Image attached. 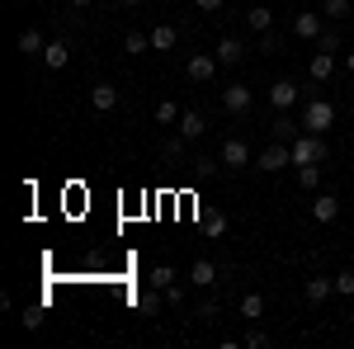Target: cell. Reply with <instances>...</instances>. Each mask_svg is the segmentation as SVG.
Returning a JSON list of instances; mask_svg holds the SVG:
<instances>
[{
  "mask_svg": "<svg viewBox=\"0 0 354 349\" xmlns=\"http://www.w3.org/2000/svg\"><path fill=\"white\" fill-rule=\"evenodd\" d=\"M330 123H335V104H330V100H317V95H312V100L302 104V133H322V137H326Z\"/></svg>",
  "mask_w": 354,
  "mask_h": 349,
  "instance_id": "1",
  "label": "cell"
},
{
  "mask_svg": "<svg viewBox=\"0 0 354 349\" xmlns=\"http://www.w3.org/2000/svg\"><path fill=\"white\" fill-rule=\"evenodd\" d=\"M245 24H250V33H270L274 28V10L270 5H250V10H245Z\"/></svg>",
  "mask_w": 354,
  "mask_h": 349,
  "instance_id": "17",
  "label": "cell"
},
{
  "mask_svg": "<svg viewBox=\"0 0 354 349\" xmlns=\"http://www.w3.org/2000/svg\"><path fill=\"white\" fill-rule=\"evenodd\" d=\"M123 53H133V57H142V53H151V33H128V38H123Z\"/></svg>",
  "mask_w": 354,
  "mask_h": 349,
  "instance_id": "24",
  "label": "cell"
},
{
  "mask_svg": "<svg viewBox=\"0 0 354 349\" xmlns=\"http://www.w3.org/2000/svg\"><path fill=\"white\" fill-rule=\"evenodd\" d=\"M317 53H345V38H340L335 28H322V38H317Z\"/></svg>",
  "mask_w": 354,
  "mask_h": 349,
  "instance_id": "25",
  "label": "cell"
},
{
  "mask_svg": "<svg viewBox=\"0 0 354 349\" xmlns=\"http://www.w3.org/2000/svg\"><path fill=\"white\" fill-rule=\"evenodd\" d=\"M250 165V142L245 137H227L222 142V170H245Z\"/></svg>",
  "mask_w": 354,
  "mask_h": 349,
  "instance_id": "5",
  "label": "cell"
},
{
  "mask_svg": "<svg viewBox=\"0 0 354 349\" xmlns=\"http://www.w3.org/2000/svg\"><path fill=\"white\" fill-rule=\"evenodd\" d=\"M71 5H76V10H85V5H95V0H71Z\"/></svg>",
  "mask_w": 354,
  "mask_h": 349,
  "instance_id": "40",
  "label": "cell"
},
{
  "mask_svg": "<svg viewBox=\"0 0 354 349\" xmlns=\"http://www.w3.org/2000/svg\"><path fill=\"white\" fill-rule=\"evenodd\" d=\"M307 76L317 85H326L330 76H335V53H312V62H307Z\"/></svg>",
  "mask_w": 354,
  "mask_h": 349,
  "instance_id": "10",
  "label": "cell"
},
{
  "mask_svg": "<svg viewBox=\"0 0 354 349\" xmlns=\"http://www.w3.org/2000/svg\"><path fill=\"white\" fill-rule=\"evenodd\" d=\"M161 307H165V293H161V288L137 293V312H142V317H161Z\"/></svg>",
  "mask_w": 354,
  "mask_h": 349,
  "instance_id": "18",
  "label": "cell"
},
{
  "mask_svg": "<svg viewBox=\"0 0 354 349\" xmlns=\"http://www.w3.org/2000/svg\"><path fill=\"white\" fill-rule=\"evenodd\" d=\"M165 302H175V307H185V288H180V283H170V288H165Z\"/></svg>",
  "mask_w": 354,
  "mask_h": 349,
  "instance_id": "36",
  "label": "cell"
},
{
  "mask_svg": "<svg viewBox=\"0 0 354 349\" xmlns=\"http://www.w3.org/2000/svg\"><path fill=\"white\" fill-rule=\"evenodd\" d=\"M222 66H241L245 62V43L241 38H218V53H213Z\"/></svg>",
  "mask_w": 354,
  "mask_h": 349,
  "instance_id": "12",
  "label": "cell"
},
{
  "mask_svg": "<svg viewBox=\"0 0 354 349\" xmlns=\"http://www.w3.org/2000/svg\"><path fill=\"white\" fill-rule=\"evenodd\" d=\"M180 113H185V109L175 104V100H161V104H156V123H161V128H175Z\"/></svg>",
  "mask_w": 354,
  "mask_h": 349,
  "instance_id": "22",
  "label": "cell"
},
{
  "mask_svg": "<svg viewBox=\"0 0 354 349\" xmlns=\"http://www.w3.org/2000/svg\"><path fill=\"white\" fill-rule=\"evenodd\" d=\"M298 100H302V90H298L293 81H274V85H270V104H274V109H293Z\"/></svg>",
  "mask_w": 354,
  "mask_h": 349,
  "instance_id": "11",
  "label": "cell"
},
{
  "mask_svg": "<svg viewBox=\"0 0 354 349\" xmlns=\"http://www.w3.org/2000/svg\"><path fill=\"white\" fill-rule=\"evenodd\" d=\"M335 293L354 297V269H340V274H335Z\"/></svg>",
  "mask_w": 354,
  "mask_h": 349,
  "instance_id": "33",
  "label": "cell"
},
{
  "mask_svg": "<svg viewBox=\"0 0 354 349\" xmlns=\"http://www.w3.org/2000/svg\"><path fill=\"white\" fill-rule=\"evenodd\" d=\"M298 185L302 189H317V185H322V165H298Z\"/></svg>",
  "mask_w": 354,
  "mask_h": 349,
  "instance_id": "28",
  "label": "cell"
},
{
  "mask_svg": "<svg viewBox=\"0 0 354 349\" xmlns=\"http://www.w3.org/2000/svg\"><path fill=\"white\" fill-rule=\"evenodd\" d=\"M345 66H350V76H354V48H350V53H345Z\"/></svg>",
  "mask_w": 354,
  "mask_h": 349,
  "instance_id": "39",
  "label": "cell"
},
{
  "mask_svg": "<svg viewBox=\"0 0 354 349\" xmlns=\"http://www.w3.org/2000/svg\"><path fill=\"white\" fill-rule=\"evenodd\" d=\"M245 349H270V335H265V330H260V326H250V330H245V340H241Z\"/></svg>",
  "mask_w": 354,
  "mask_h": 349,
  "instance_id": "29",
  "label": "cell"
},
{
  "mask_svg": "<svg viewBox=\"0 0 354 349\" xmlns=\"http://www.w3.org/2000/svg\"><path fill=\"white\" fill-rule=\"evenodd\" d=\"M194 170H198V175H203V180H208V175H213V170H218V161H213V156H198V161H194Z\"/></svg>",
  "mask_w": 354,
  "mask_h": 349,
  "instance_id": "35",
  "label": "cell"
},
{
  "mask_svg": "<svg viewBox=\"0 0 354 349\" xmlns=\"http://www.w3.org/2000/svg\"><path fill=\"white\" fill-rule=\"evenodd\" d=\"M279 48H283V38H279L274 28H270V33H260V53H265V57H274Z\"/></svg>",
  "mask_w": 354,
  "mask_h": 349,
  "instance_id": "32",
  "label": "cell"
},
{
  "mask_svg": "<svg viewBox=\"0 0 354 349\" xmlns=\"http://www.w3.org/2000/svg\"><path fill=\"white\" fill-rule=\"evenodd\" d=\"M354 10V0H322V15H330V19H345Z\"/></svg>",
  "mask_w": 354,
  "mask_h": 349,
  "instance_id": "27",
  "label": "cell"
},
{
  "mask_svg": "<svg viewBox=\"0 0 354 349\" xmlns=\"http://www.w3.org/2000/svg\"><path fill=\"white\" fill-rule=\"evenodd\" d=\"M250 104H255V90H250L245 81L222 85V109H227V113H245Z\"/></svg>",
  "mask_w": 354,
  "mask_h": 349,
  "instance_id": "4",
  "label": "cell"
},
{
  "mask_svg": "<svg viewBox=\"0 0 354 349\" xmlns=\"http://www.w3.org/2000/svg\"><path fill=\"white\" fill-rule=\"evenodd\" d=\"M194 317H198V321H218V302H213V297H203V302H198V312H194Z\"/></svg>",
  "mask_w": 354,
  "mask_h": 349,
  "instance_id": "34",
  "label": "cell"
},
{
  "mask_svg": "<svg viewBox=\"0 0 354 349\" xmlns=\"http://www.w3.org/2000/svg\"><path fill=\"white\" fill-rule=\"evenodd\" d=\"M189 283L194 288H218V265H213V260H194L189 265Z\"/></svg>",
  "mask_w": 354,
  "mask_h": 349,
  "instance_id": "13",
  "label": "cell"
},
{
  "mask_svg": "<svg viewBox=\"0 0 354 349\" xmlns=\"http://www.w3.org/2000/svg\"><path fill=\"white\" fill-rule=\"evenodd\" d=\"M147 283H151V288H161V293H165V288L175 283V269H170V265H156V269H151V279H147Z\"/></svg>",
  "mask_w": 354,
  "mask_h": 349,
  "instance_id": "26",
  "label": "cell"
},
{
  "mask_svg": "<svg viewBox=\"0 0 354 349\" xmlns=\"http://www.w3.org/2000/svg\"><path fill=\"white\" fill-rule=\"evenodd\" d=\"M43 48H48V38H43V33H38V28H24V33H19V53H38L43 57Z\"/></svg>",
  "mask_w": 354,
  "mask_h": 349,
  "instance_id": "21",
  "label": "cell"
},
{
  "mask_svg": "<svg viewBox=\"0 0 354 349\" xmlns=\"http://www.w3.org/2000/svg\"><path fill=\"white\" fill-rule=\"evenodd\" d=\"M312 217H317V222H335V217H340V198H335V194H317V198H312Z\"/></svg>",
  "mask_w": 354,
  "mask_h": 349,
  "instance_id": "16",
  "label": "cell"
},
{
  "mask_svg": "<svg viewBox=\"0 0 354 349\" xmlns=\"http://www.w3.org/2000/svg\"><path fill=\"white\" fill-rule=\"evenodd\" d=\"M90 104H95V113H113V109H118V90H113L109 81H100L90 90Z\"/></svg>",
  "mask_w": 354,
  "mask_h": 349,
  "instance_id": "15",
  "label": "cell"
},
{
  "mask_svg": "<svg viewBox=\"0 0 354 349\" xmlns=\"http://www.w3.org/2000/svg\"><path fill=\"white\" fill-rule=\"evenodd\" d=\"M19 321H24L28 330H38V326H43V312H24V317H19Z\"/></svg>",
  "mask_w": 354,
  "mask_h": 349,
  "instance_id": "38",
  "label": "cell"
},
{
  "mask_svg": "<svg viewBox=\"0 0 354 349\" xmlns=\"http://www.w3.org/2000/svg\"><path fill=\"white\" fill-rule=\"evenodd\" d=\"M255 165H260L265 175H279V170H288V165H293V147H288V142H270V147H260V151H255Z\"/></svg>",
  "mask_w": 354,
  "mask_h": 349,
  "instance_id": "3",
  "label": "cell"
},
{
  "mask_svg": "<svg viewBox=\"0 0 354 349\" xmlns=\"http://www.w3.org/2000/svg\"><path fill=\"white\" fill-rule=\"evenodd\" d=\"M298 133H302V118L293 123V118H288V109H274V123H270L274 142H288V147H293V137H298Z\"/></svg>",
  "mask_w": 354,
  "mask_h": 349,
  "instance_id": "7",
  "label": "cell"
},
{
  "mask_svg": "<svg viewBox=\"0 0 354 349\" xmlns=\"http://www.w3.org/2000/svg\"><path fill=\"white\" fill-rule=\"evenodd\" d=\"M185 142H189V137H170V142L161 147V151H165V161H185Z\"/></svg>",
  "mask_w": 354,
  "mask_h": 349,
  "instance_id": "31",
  "label": "cell"
},
{
  "mask_svg": "<svg viewBox=\"0 0 354 349\" xmlns=\"http://www.w3.org/2000/svg\"><path fill=\"white\" fill-rule=\"evenodd\" d=\"M218 66H222V62H218L213 53H194L185 71H189V81H194V85H203V81H213V76H218Z\"/></svg>",
  "mask_w": 354,
  "mask_h": 349,
  "instance_id": "6",
  "label": "cell"
},
{
  "mask_svg": "<svg viewBox=\"0 0 354 349\" xmlns=\"http://www.w3.org/2000/svg\"><path fill=\"white\" fill-rule=\"evenodd\" d=\"M113 5H137V0H113Z\"/></svg>",
  "mask_w": 354,
  "mask_h": 349,
  "instance_id": "41",
  "label": "cell"
},
{
  "mask_svg": "<svg viewBox=\"0 0 354 349\" xmlns=\"http://www.w3.org/2000/svg\"><path fill=\"white\" fill-rule=\"evenodd\" d=\"M66 62H71V53H66V43H48V48H43V66H48V71H62V66H66Z\"/></svg>",
  "mask_w": 354,
  "mask_h": 349,
  "instance_id": "19",
  "label": "cell"
},
{
  "mask_svg": "<svg viewBox=\"0 0 354 349\" xmlns=\"http://www.w3.org/2000/svg\"><path fill=\"white\" fill-rule=\"evenodd\" d=\"M175 43H180V33H175L170 24H156V28H151V53H170Z\"/></svg>",
  "mask_w": 354,
  "mask_h": 349,
  "instance_id": "20",
  "label": "cell"
},
{
  "mask_svg": "<svg viewBox=\"0 0 354 349\" xmlns=\"http://www.w3.org/2000/svg\"><path fill=\"white\" fill-rule=\"evenodd\" d=\"M194 5H198L203 15H218V10H222V5H227V0H194Z\"/></svg>",
  "mask_w": 354,
  "mask_h": 349,
  "instance_id": "37",
  "label": "cell"
},
{
  "mask_svg": "<svg viewBox=\"0 0 354 349\" xmlns=\"http://www.w3.org/2000/svg\"><path fill=\"white\" fill-rule=\"evenodd\" d=\"M227 227H232V222H227V213H213L208 222H203V232H208V236H227Z\"/></svg>",
  "mask_w": 354,
  "mask_h": 349,
  "instance_id": "30",
  "label": "cell"
},
{
  "mask_svg": "<svg viewBox=\"0 0 354 349\" xmlns=\"http://www.w3.org/2000/svg\"><path fill=\"white\" fill-rule=\"evenodd\" d=\"M322 161H326L322 133H298L293 137V165H322Z\"/></svg>",
  "mask_w": 354,
  "mask_h": 349,
  "instance_id": "2",
  "label": "cell"
},
{
  "mask_svg": "<svg viewBox=\"0 0 354 349\" xmlns=\"http://www.w3.org/2000/svg\"><path fill=\"white\" fill-rule=\"evenodd\" d=\"M203 133H208V118H203L198 109H185V113H180V137H189V142H198Z\"/></svg>",
  "mask_w": 354,
  "mask_h": 349,
  "instance_id": "14",
  "label": "cell"
},
{
  "mask_svg": "<svg viewBox=\"0 0 354 349\" xmlns=\"http://www.w3.org/2000/svg\"><path fill=\"white\" fill-rule=\"evenodd\" d=\"M241 317H245V321H260V317H265V297H260V293H245L241 297Z\"/></svg>",
  "mask_w": 354,
  "mask_h": 349,
  "instance_id": "23",
  "label": "cell"
},
{
  "mask_svg": "<svg viewBox=\"0 0 354 349\" xmlns=\"http://www.w3.org/2000/svg\"><path fill=\"white\" fill-rule=\"evenodd\" d=\"M322 15H312V10H307V15H293V38H307V43H317V38H322Z\"/></svg>",
  "mask_w": 354,
  "mask_h": 349,
  "instance_id": "9",
  "label": "cell"
},
{
  "mask_svg": "<svg viewBox=\"0 0 354 349\" xmlns=\"http://www.w3.org/2000/svg\"><path fill=\"white\" fill-rule=\"evenodd\" d=\"M330 293H335V279H330V274H312V279L302 283V297H307L312 307H317V302H326Z\"/></svg>",
  "mask_w": 354,
  "mask_h": 349,
  "instance_id": "8",
  "label": "cell"
}]
</instances>
